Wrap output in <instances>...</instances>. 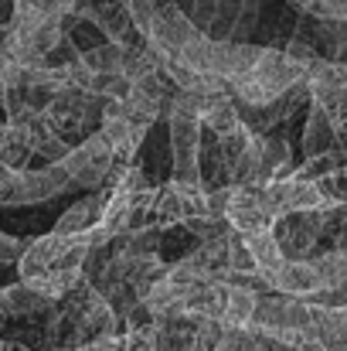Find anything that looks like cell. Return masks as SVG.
<instances>
[{
  "mask_svg": "<svg viewBox=\"0 0 347 351\" xmlns=\"http://www.w3.org/2000/svg\"><path fill=\"white\" fill-rule=\"evenodd\" d=\"M248 328L293 351H320V338L313 331V304L300 297H259Z\"/></svg>",
  "mask_w": 347,
  "mask_h": 351,
  "instance_id": "obj_1",
  "label": "cell"
},
{
  "mask_svg": "<svg viewBox=\"0 0 347 351\" xmlns=\"http://www.w3.org/2000/svg\"><path fill=\"white\" fill-rule=\"evenodd\" d=\"M310 69L300 65L296 58H290L286 51L279 48H262V55L255 58V65L242 75L229 82V93L235 103H245V106H266L272 103L276 96H283L290 86H296L300 79H307Z\"/></svg>",
  "mask_w": 347,
  "mask_h": 351,
  "instance_id": "obj_2",
  "label": "cell"
},
{
  "mask_svg": "<svg viewBox=\"0 0 347 351\" xmlns=\"http://www.w3.org/2000/svg\"><path fill=\"white\" fill-rule=\"evenodd\" d=\"M89 256H92V245L86 242L82 232L62 235L51 229L48 235L24 245L17 269H21V280H31V276L48 273V269H79V266H86Z\"/></svg>",
  "mask_w": 347,
  "mask_h": 351,
  "instance_id": "obj_3",
  "label": "cell"
},
{
  "mask_svg": "<svg viewBox=\"0 0 347 351\" xmlns=\"http://www.w3.org/2000/svg\"><path fill=\"white\" fill-rule=\"evenodd\" d=\"M72 188V174L65 171L62 160L41 167V171H10L0 181V208H21V205H38L48 202L62 191Z\"/></svg>",
  "mask_w": 347,
  "mask_h": 351,
  "instance_id": "obj_4",
  "label": "cell"
},
{
  "mask_svg": "<svg viewBox=\"0 0 347 351\" xmlns=\"http://www.w3.org/2000/svg\"><path fill=\"white\" fill-rule=\"evenodd\" d=\"M62 164L72 174V184L89 188V191H99V188H106V178H110V171H113V164H116V147L103 130H92L89 136H82L62 157Z\"/></svg>",
  "mask_w": 347,
  "mask_h": 351,
  "instance_id": "obj_5",
  "label": "cell"
},
{
  "mask_svg": "<svg viewBox=\"0 0 347 351\" xmlns=\"http://www.w3.org/2000/svg\"><path fill=\"white\" fill-rule=\"evenodd\" d=\"M262 205L272 212V219H283V215H293V212H327V208H337V205H331L324 198L317 181L300 178V174H286V178H276V181L262 184Z\"/></svg>",
  "mask_w": 347,
  "mask_h": 351,
  "instance_id": "obj_6",
  "label": "cell"
},
{
  "mask_svg": "<svg viewBox=\"0 0 347 351\" xmlns=\"http://www.w3.org/2000/svg\"><path fill=\"white\" fill-rule=\"evenodd\" d=\"M310 93L313 103L327 110L337 126V140L347 136V62L341 58H317L310 65Z\"/></svg>",
  "mask_w": 347,
  "mask_h": 351,
  "instance_id": "obj_7",
  "label": "cell"
},
{
  "mask_svg": "<svg viewBox=\"0 0 347 351\" xmlns=\"http://www.w3.org/2000/svg\"><path fill=\"white\" fill-rule=\"evenodd\" d=\"M208 212V188L205 184H191V181H170L164 188H157V202H153V226L157 229H174L184 226L194 215Z\"/></svg>",
  "mask_w": 347,
  "mask_h": 351,
  "instance_id": "obj_8",
  "label": "cell"
},
{
  "mask_svg": "<svg viewBox=\"0 0 347 351\" xmlns=\"http://www.w3.org/2000/svg\"><path fill=\"white\" fill-rule=\"evenodd\" d=\"M170 150H174V178L201 184V117L170 113Z\"/></svg>",
  "mask_w": 347,
  "mask_h": 351,
  "instance_id": "obj_9",
  "label": "cell"
},
{
  "mask_svg": "<svg viewBox=\"0 0 347 351\" xmlns=\"http://www.w3.org/2000/svg\"><path fill=\"white\" fill-rule=\"evenodd\" d=\"M225 219H229L231 229L242 235L269 232L276 226L272 212L262 205V184H231V202Z\"/></svg>",
  "mask_w": 347,
  "mask_h": 351,
  "instance_id": "obj_10",
  "label": "cell"
},
{
  "mask_svg": "<svg viewBox=\"0 0 347 351\" xmlns=\"http://www.w3.org/2000/svg\"><path fill=\"white\" fill-rule=\"evenodd\" d=\"M272 290L276 293H286V297L310 300L320 290V273H317L313 259H286L276 269V276H272Z\"/></svg>",
  "mask_w": 347,
  "mask_h": 351,
  "instance_id": "obj_11",
  "label": "cell"
},
{
  "mask_svg": "<svg viewBox=\"0 0 347 351\" xmlns=\"http://www.w3.org/2000/svg\"><path fill=\"white\" fill-rule=\"evenodd\" d=\"M106 198H110V191L106 188H99V191H89L86 198H79L62 219H58V226H55V232L62 235H75V232H86V229H92V226H99L103 222V208H106Z\"/></svg>",
  "mask_w": 347,
  "mask_h": 351,
  "instance_id": "obj_12",
  "label": "cell"
},
{
  "mask_svg": "<svg viewBox=\"0 0 347 351\" xmlns=\"http://www.w3.org/2000/svg\"><path fill=\"white\" fill-rule=\"evenodd\" d=\"M331 150H341L337 126H334V119L327 117L324 106H317L310 99V117H307V130H303V154L307 157H320V154H331Z\"/></svg>",
  "mask_w": 347,
  "mask_h": 351,
  "instance_id": "obj_13",
  "label": "cell"
},
{
  "mask_svg": "<svg viewBox=\"0 0 347 351\" xmlns=\"http://www.w3.org/2000/svg\"><path fill=\"white\" fill-rule=\"evenodd\" d=\"M313 331L320 338V351H347V304L344 307L313 304Z\"/></svg>",
  "mask_w": 347,
  "mask_h": 351,
  "instance_id": "obj_14",
  "label": "cell"
},
{
  "mask_svg": "<svg viewBox=\"0 0 347 351\" xmlns=\"http://www.w3.org/2000/svg\"><path fill=\"white\" fill-rule=\"evenodd\" d=\"M245 245H248V252H252V259H255V273H259V276L269 283V290H272V276H276V269L286 263V252H283L276 232L269 229V232L245 235Z\"/></svg>",
  "mask_w": 347,
  "mask_h": 351,
  "instance_id": "obj_15",
  "label": "cell"
},
{
  "mask_svg": "<svg viewBox=\"0 0 347 351\" xmlns=\"http://www.w3.org/2000/svg\"><path fill=\"white\" fill-rule=\"evenodd\" d=\"M194 321L191 317H153V351H191Z\"/></svg>",
  "mask_w": 347,
  "mask_h": 351,
  "instance_id": "obj_16",
  "label": "cell"
},
{
  "mask_svg": "<svg viewBox=\"0 0 347 351\" xmlns=\"http://www.w3.org/2000/svg\"><path fill=\"white\" fill-rule=\"evenodd\" d=\"M255 304H259V297H255V290H248L245 283H229L225 287V311H222V324L225 328H248V321H252V314H255Z\"/></svg>",
  "mask_w": 347,
  "mask_h": 351,
  "instance_id": "obj_17",
  "label": "cell"
},
{
  "mask_svg": "<svg viewBox=\"0 0 347 351\" xmlns=\"http://www.w3.org/2000/svg\"><path fill=\"white\" fill-rule=\"evenodd\" d=\"M48 307H51V300H44L27 280L3 287V314L7 317H31V314H41Z\"/></svg>",
  "mask_w": 347,
  "mask_h": 351,
  "instance_id": "obj_18",
  "label": "cell"
},
{
  "mask_svg": "<svg viewBox=\"0 0 347 351\" xmlns=\"http://www.w3.org/2000/svg\"><path fill=\"white\" fill-rule=\"evenodd\" d=\"M79 280H86V269L79 266V269H48V273H38V276H31L27 283L44 297V300H51V304H58Z\"/></svg>",
  "mask_w": 347,
  "mask_h": 351,
  "instance_id": "obj_19",
  "label": "cell"
},
{
  "mask_svg": "<svg viewBox=\"0 0 347 351\" xmlns=\"http://www.w3.org/2000/svg\"><path fill=\"white\" fill-rule=\"evenodd\" d=\"M79 58L92 72H123V45H116L110 38L92 45V48H86V51H79Z\"/></svg>",
  "mask_w": 347,
  "mask_h": 351,
  "instance_id": "obj_20",
  "label": "cell"
},
{
  "mask_svg": "<svg viewBox=\"0 0 347 351\" xmlns=\"http://www.w3.org/2000/svg\"><path fill=\"white\" fill-rule=\"evenodd\" d=\"M229 269H231L229 280H235V276H252V273H255V259H252V252H248V245H245V235L235 232V229L229 232Z\"/></svg>",
  "mask_w": 347,
  "mask_h": 351,
  "instance_id": "obj_21",
  "label": "cell"
},
{
  "mask_svg": "<svg viewBox=\"0 0 347 351\" xmlns=\"http://www.w3.org/2000/svg\"><path fill=\"white\" fill-rule=\"evenodd\" d=\"M317 188L324 191V198H327L331 205H347V164L327 171V174H320V178H317Z\"/></svg>",
  "mask_w": 347,
  "mask_h": 351,
  "instance_id": "obj_22",
  "label": "cell"
},
{
  "mask_svg": "<svg viewBox=\"0 0 347 351\" xmlns=\"http://www.w3.org/2000/svg\"><path fill=\"white\" fill-rule=\"evenodd\" d=\"M0 351H27L24 345H14V341H0Z\"/></svg>",
  "mask_w": 347,
  "mask_h": 351,
  "instance_id": "obj_23",
  "label": "cell"
},
{
  "mask_svg": "<svg viewBox=\"0 0 347 351\" xmlns=\"http://www.w3.org/2000/svg\"><path fill=\"white\" fill-rule=\"evenodd\" d=\"M7 119H10V117H7V106L0 103V133H3V126H7Z\"/></svg>",
  "mask_w": 347,
  "mask_h": 351,
  "instance_id": "obj_24",
  "label": "cell"
},
{
  "mask_svg": "<svg viewBox=\"0 0 347 351\" xmlns=\"http://www.w3.org/2000/svg\"><path fill=\"white\" fill-rule=\"evenodd\" d=\"M7 45V24H0V48Z\"/></svg>",
  "mask_w": 347,
  "mask_h": 351,
  "instance_id": "obj_25",
  "label": "cell"
},
{
  "mask_svg": "<svg viewBox=\"0 0 347 351\" xmlns=\"http://www.w3.org/2000/svg\"><path fill=\"white\" fill-rule=\"evenodd\" d=\"M7 174H10V167H7V164H3V160H0V181H3V178H7Z\"/></svg>",
  "mask_w": 347,
  "mask_h": 351,
  "instance_id": "obj_26",
  "label": "cell"
},
{
  "mask_svg": "<svg viewBox=\"0 0 347 351\" xmlns=\"http://www.w3.org/2000/svg\"><path fill=\"white\" fill-rule=\"evenodd\" d=\"M0 314H3V287H0Z\"/></svg>",
  "mask_w": 347,
  "mask_h": 351,
  "instance_id": "obj_27",
  "label": "cell"
}]
</instances>
